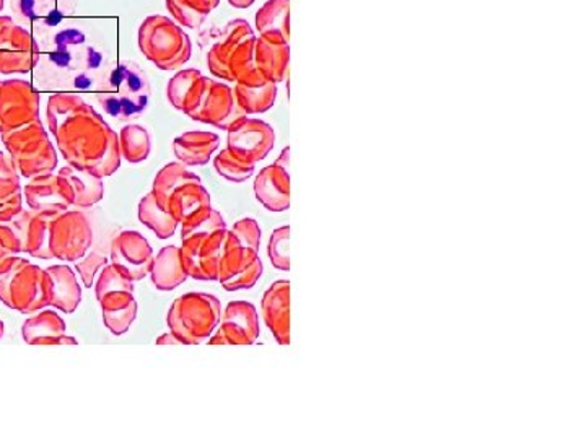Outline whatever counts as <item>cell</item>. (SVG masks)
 I'll list each match as a JSON object with an SVG mask.
<instances>
[{"instance_id":"6da1fadb","label":"cell","mask_w":586,"mask_h":439,"mask_svg":"<svg viewBox=\"0 0 586 439\" xmlns=\"http://www.w3.org/2000/svg\"><path fill=\"white\" fill-rule=\"evenodd\" d=\"M49 131L73 168L106 178L121 166L119 138L79 93H55L46 109Z\"/></svg>"},{"instance_id":"7a4b0ae2","label":"cell","mask_w":586,"mask_h":439,"mask_svg":"<svg viewBox=\"0 0 586 439\" xmlns=\"http://www.w3.org/2000/svg\"><path fill=\"white\" fill-rule=\"evenodd\" d=\"M39 58L33 69L35 88L43 92H96L108 68L105 55L86 45L80 29L61 26L36 39Z\"/></svg>"},{"instance_id":"3957f363","label":"cell","mask_w":586,"mask_h":439,"mask_svg":"<svg viewBox=\"0 0 586 439\" xmlns=\"http://www.w3.org/2000/svg\"><path fill=\"white\" fill-rule=\"evenodd\" d=\"M95 96L106 115L121 122H131L149 108V79L136 62L121 61L108 68Z\"/></svg>"},{"instance_id":"277c9868","label":"cell","mask_w":586,"mask_h":439,"mask_svg":"<svg viewBox=\"0 0 586 439\" xmlns=\"http://www.w3.org/2000/svg\"><path fill=\"white\" fill-rule=\"evenodd\" d=\"M0 301L23 315L48 308V277L45 269L26 259L10 256L0 265Z\"/></svg>"},{"instance_id":"5b68a950","label":"cell","mask_w":586,"mask_h":439,"mask_svg":"<svg viewBox=\"0 0 586 439\" xmlns=\"http://www.w3.org/2000/svg\"><path fill=\"white\" fill-rule=\"evenodd\" d=\"M139 48L160 71H176L191 59L192 45L178 23L168 16H146L139 28Z\"/></svg>"},{"instance_id":"8992f818","label":"cell","mask_w":586,"mask_h":439,"mask_svg":"<svg viewBox=\"0 0 586 439\" xmlns=\"http://www.w3.org/2000/svg\"><path fill=\"white\" fill-rule=\"evenodd\" d=\"M222 316V306L214 295L186 293L173 301L168 312L169 332L183 345H199L211 337Z\"/></svg>"},{"instance_id":"52a82bcc","label":"cell","mask_w":586,"mask_h":439,"mask_svg":"<svg viewBox=\"0 0 586 439\" xmlns=\"http://www.w3.org/2000/svg\"><path fill=\"white\" fill-rule=\"evenodd\" d=\"M0 139L23 178L48 175L58 166V153L39 119L22 128L0 132Z\"/></svg>"},{"instance_id":"ba28073f","label":"cell","mask_w":586,"mask_h":439,"mask_svg":"<svg viewBox=\"0 0 586 439\" xmlns=\"http://www.w3.org/2000/svg\"><path fill=\"white\" fill-rule=\"evenodd\" d=\"M56 217L22 209L12 218L0 222V242L13 256L25 252L36 259H55L49 249V229Z\"/></svg>"},{"instance_id":"9c48e42d","label":"cell","mask_w":586,"mask_h":439,"mask_svg":"<svg viewBox=\"0 0 586 439\" xmlns=\"http://www.w3.org/2000/svg\"><path fill=\"white\" fill-rule=\"evenodd\" d=\"M93 229L80 211H66L52 220L49 249L59 261L77 262L92 248Z\"/></svg>"},{"instance_id":"30bf717a","label":"cell","mask_w":586,"mask_h":439,"mask_svg":"<svg viewBox=\"0 0 586 439\" xmlns=\"http://www.w3.org/2000/svg\"><path fill=\"white\" fill-rule=\"evenodd\" d=\"M262 275L258 251L243 248L232 232L226 235L225 248L219 262V278L226 292L249 290Z\"/></svg>"},{"instance_id":"8fae6325","label":"cell","mask_w":586,"mask_h":439,"mask_svg":"<svg viewBox=\"0 0 586 439\" xmlns=\"http://www.w3.org/2000/svg\"><path fill=\"white\" fill-rule=\"evenodd\" d=\"M39 58L36 39L12 16H0V73H30Z\"/></svg>"},{"instance_id":"7c38bea8","label":"cell","mask_w":586,"mask_h":439,"mask_svg":"<svg viewBox=\"0 0 586 439\" xmlns=\"http://www.w3.org/2000/svg\"><path fill=\"white\" fill-rule=\"evenodd\" d=\"M226 235L228 229L225 228L183 239L179 258L188 277L204 282L218 281L219 262L225 248Z\"/></svg>"},{"instance_id":"4fadbf2b","label":"cell","mask_w":586,"mask_h":439,"mask_svg":"<svg viewBox=\"0 0 586 439\" xmlns=\"http://www.w3.org/2000/svg\"><path fill=\"white\" fill-rule=\"evenodd\" d=\"M42 95L26 80H0V132L38 121Z\"/></svg>"},{"instance_id":"5bb4252c","label":"cell","mask_w":586,"mask_h":439,"mask_svg":"<svg viewBox=\"0 0 586 439\" xmlns=\"http://www.w3.org/2000/svg\"><path fill=\"white\" fill-rule=\"evenodd\" d=\"M188 116L192 121L215 126L226 131L233 122L245 118L246 112L236 102L235 90L219 80L206 76L204 90H202L198 106Z\"/></svg>"},{"instance_id":"9a60e30c","label":"cell","mask_w":586,"mask_h":439,"mask_svg":"<svg viewBox=\"0 0 586 439\" xmlns=\"http://www.w3.org/2000/svg\"><path fill=\"white\" fill-rule=\"evenodd\" d=\"M10 9L19 25L32 26L38 39L65 26L75 12V0H10Z\"/></svg>"},{"instance_id":"2e32d148","label":"cell","mask_w":586,"mask_h":439,"mask_svg":"<svg viewBox=\"0 0 586 439\" xmlns=\"http://www.w3.org/2000/svg\"><path fill=\"white\" fill-rule=\"evenodd\" d=\"M228 146L243 158L258 163L271 153L276 144V132L268 122L245 116L233 122L228 129Z\"/></svg>"},{"instance_id":"e0dca14e","label":"cell","mask_w":586,"mask_h":439,"mask_svg":"<svg viewBox=\"0 0 586 439\" xmlns=\"http://www.w3.org/2000/svg\"><path fill=\"white\" fill-rule=\"evenodd\" d=\"M112 262L129 281H142L152 269V248L141 233L122 232L113 239Z\"/></svg>"},{"instance_id":"ac0fdd59","label":"cell","mask_w":586,"mask_h":439,"mask_svg":"<svg viewBox=\"0 0 586 439\" xmlns=\"http://www.w3.org/2000/svg\"><path fill=\"white\" fill-rule=\"evenodd\" d=\"M259 337V319L248 301H232L223 312L218 334L209 337L211 345H253Z\"/></svg>"},{"instance_id":"d6986e66","label":"cell","mask_w":586,"mask_h":439,"mask_svg":"<svg viewBox=\"0 0 586 439\" xmlns=\"http://www.w3.org/2000/svg\"><path fill=\"white\" fill-rule=\"evenodd\" d=\"M26 204L42 214L59 215L73 205V192L61 175L36 176L25 188Z\"/></svg>"},{"instance_id":"ffe728a7","label":"cell","mask_w":586,"mask_h":439,"mask_svg":"<svg viewBox=\"0 0 586 439\" xmlns=\"http://www.w3.org/2000/svg\"><path fill=\"white\" fill-rule=\"evenodd\" d=\"M262 318L279 345L291 344V284L274 282L262 296Z\"/></svg>"},{"instance_id":"44dd1931","label":"cell","mask_w":586,"mask_h":439,"mask_svg":"<svg viewBox=\"0 0 586 439\" xmlns=\"http://www.w3.org/2000/svg\"><path fill=\"white\" fill-rule=\"evenodd\" d=\"M258 202L269 212H285L291 207V175L278 163L261 169L255 181Z\"/></svg>"},{"instance_id":"7402d4cb","label":"cell","mask_w":586,"mask_h":439,"mask_svg":"<svg viewBox=\"0 0 586 439\" xmlns=\"http://www.w3.org/2000/svg\"><path fill=\"white\" fill-rule=\"evenodd\" d=\"M255 36L251 26L246 20H233L226 25L225 32H223L220 41L212 46L211 51L208 52V68L215 79L225 80V82H232L228 73V62L232 59L233 52H235L236 46L243 41V39L251 38Z\"/></svg>"},{"instance_id":"603a6c76","label":"cell","mask_w":586,"mask_h":439,"mask_svg":"<svg viewBox=\"0 0 586 439\" xmlns=\"http://www.w3.org/2000/svg\"><path fill=\"white\" fill-rule=\"evenodd\" d=\"M65 319L58 312L46 311L26 319L23 324V341L30 345H77L73 337L66 335Z\"/></svg>"},{"instance_id":"cb8c5ba5","label":"cell","mask_w":586,"mask_h":439,"mask_svg":"<svg viewBox=\"0 0 586 439\" xmlns=\"http://www.w3.org/2000/svg\"><path fill=\"white\" fill-rule=\"evenodd\" d=\"M45 271L48 277L49 306L72 315L82 301V288L79 287L72 269L68 265H52Z\"/></svg>"},{"instance_id":"d4e9b609","label":"cell","mask_w":586,"mask_h":439,"mask_svg":"<svg viewBox=\"0 0 586 439\" xmlns=\"http://www.w3.org/2000/svg\"><path fill=\"white\" fill-rule=\"evenodd\" d=\"M289 62H291V46L289 43H279L274 39L259 36L255 41L256 69L269 80L281 83L288 76Z\"/></svg>"},{"instance_id":"484cf974","label":"cell","mask_w":586,"mask_h":439,"mask_svg":"<svg viewBox=\"0 0 586 439\" xmlns=\"http://www.w3.org/2000/svg\"><path fill=\"white\" fill-rule=\"evenodd\" d=\"M220 139L214 132L191 131L173 142L176 158L186 166H204L219 150Z\"/></svg>"},{"instance_id":"4316f807","label":"cell","mask_w":586,"mask_h":439,"mask_svg":"<svg viewBox=\"0 0 586 439\" xmlns=\"http://www.w3.org/2000/svg\"><path fill=\"white\" fill-rule=\"evenodd\" d=\"M256 29L265 38L291 41V0H268L256 12Z\"/></svg>"},{"instance_id":"83f0119b","label":"cell","mask_w":586,"mask_h":439,"mask_svg":"<svg viewBox=\"0 0 586 439\" xmlns=\"http://www.w3.org/2000/svg\"><path fill=\"white\" fill-rule=\"evenodd\" d=\"M204 82L206 76L198 69H186L176 73L166 88L169 105L189 115L198 106L202 90H204Z\"/></svg>"},{"instance_id":"f1b7e54d","label":"cell","mask_w":586,"mask_h":439,"mask_svg":"<svg viewBox=\"0 0 586 439\" xmlns=\"http://www.w3.org/2000/svg\"><path fill=\"white\" fill-rule=\"evenodd\" d=\"M59 175L71 186L73 192L72 209H77V211L79 209H92L105 195V185H103V178H99V176L73 168L71 165L59 169Z\"/></svg>"},{"instance_id":"f546056e","label":"cell","mask_w":586,"mask_h":439,"mask_svg":"<svg viewBox=\"0 0 586 439\" xmlns=\"http://www.w3.org/2000/svg\"><path fill=\"white\" fill-rule=\"evenodd\" d=\"M150 275L153 285L162 292H172L185 284L188 274L183 268L179 248L165 246L156 258H153Z\"/></svg>"},{"instance_id":"4dcf8cb0","label":"cell","mask_w":586,"mask_h":439,"mask_svg":"<svg viewBox=\"0 0 586 439\" xmlns=\"http://www.w3.org/2000/svg\"><path fill=\"white\" fill-rule=\"evenodd\" d=\"M22 211V185L12 156L0 152V222Z\"/></svg>"},{"instance_id":"1f68e13d","label":"cell","mask_w":586,"mask_h":439,"mask_svg":"<svg viewBox=\"0 0 586 439\" xmlns=\"http://www.w3.org/2000/svg\"><path fill=\"white\" fill-rule=\"evenodd\" d=\"M211 205V194L201 182H186L179 186L169 198L166 212L175 217L176 222L183 223L191 217L196 211Z\"/></svg>"},{"instance_id":"d6a6232c","label":"cell","mask_w":586,"mask_h":439,"mask_svg":"<svg viewBox=\"0 0 586 439\" xmlns=\"http://www.w3.org/2000/svg\"><path fill=\"white\" fill-rule=\"evenodd\" d=\"M186 182H201V178L189 171L181 162L168 163L165 168L160 169L152 189V194L155 195V201L159 202L160 207L166 211L173 192Z\"/></svg>"},{"instance_id":"836d02e7","label":"cell","mask_w":586,"mask_h":439,"mask_svg":"<svg viewBox=\"0 0 586 439\" xmlns=\"http://www.w3.org/2000/svg\"><path fill=\"white\" fill-rule=\"evenodd\" d=\"M235 96L239 108L246 112V116L262 115L274 106L276 99H278V85L272 82L259 86L236 83Z\"/></svg>"},{"instance_id":"e575fe53","label":"cell","mask_w":586,"mask_h":439,"mask_svg":"<svg viewBox=\"0 0 586 439\" xmlns=\"http://www.w3.org/2000/svg\"><path fill=\"white\" fill-rule=\"evenodd\" d=\"M139 220L149 226L160 239L172 238L175 235L176 226H178L175 217L165 209L160 207L152 192L146 194L139 204Z\"/></svg>"},{"instance_id":"d590c367","label":"cell","mask_w":586,"mask_h":439,"mask_svg":"<svg viewBox=\"0 0 586 439\" xmlns=\"http://www.w3.org/2000/svg\"><path fill=\"white\" fill-rule=\"evenodd\" d=\"M119 149H121L122 158L129 163L145 162L152 149V139L149 131L142 126L128 124L119 132Z\"/></svg>"},{"instance_id":"8d00e7d4","label":"cell","mask_w":586,"mask_h":439,"mask_svg":"<svg viewBox=\"0 0 586 439\" xmlns=\"http://www.w3.org/2000/svg\"><path fill=\"white\" fill-rule=\"evenodd\" d=\"M215 171L222 176L226 181L245 182L246 179L251 178L255 173L256 163L251 159L243 158V156L236 155L230 149H223L222 152L215 156L214 159Z\"/></svg>"},{"instance_id":"74e56055","label":"cell","mask_w":586,"mask_h":439,"mask_svg":"<svg viewBox=\"0 0 586 439\" xmlns=\"http://www.w3.org/2000/svg\"><path fill=\"white\" fill-rule=\"evenodd\" d=\"M181 239L189 238L195 235H208V233L218 232V229H225L226 223L222 215L218 211L209 207L199 209L191 217L186 218L181 223Z\"/></svg>"},{"instance_id":"f35d334b","label":"cell","mask_w":586,"mask_h":439,"mask_svg":"<svg viewBox=\"0 0 586 439\" xmlns=\"http://www.w3.org/2000/svg\"><path fill=\"white\" fill-rule=\"evenodd\" d=\"M289 238H291V226H282L272 233L269 239L268 254L271 264L279 271H291V251H289Z\"/></svg>"},{"instance_id":"ab89813d","label":"cell","mask_w":586,"mask_h":439,"mask_svg":"<svg viewBox=\"0 0 586 439\" xmlns=\"http://www.w3.org/2000/svg\"><path fill=\"white\" fill-rule=\"evenodd\" d=\"M95 292L98 299L108 295V293L134 292V282L129 281L115 265H105L102 269L98 282H96Z\"/></svg>"},{"instance_id":"60d3db41","label":"cell","mask_w":586,"mask_h":439,"mask_svg":"<svg viewBox=\"0 0 586 439\" xmlns=\"http://www.w3.org/2000/svg\"><path fill=\"white\" fill-rule=\"evenodd\" d=\"M136 318H138V302L136 301L126 308L116 309V311H103V321L115 335L126 334Z\"/></svg>"},{"instance_id":"b9f144b4","label":"cell","mask_w":586,"mask_h":439,"mask_svg":"<svg viewBox=\"0 0 586 439\" xmlns=\"http://www.w3.org/2000/svg\"><path fill=\"white\" fill-rule=\"evenodd\" d=\"M105 265H108V258L102 252L93 251L86 252L82 259L75 262L77 272H79L80 278H82L83 287L92 288L95 275L102 271Z\"/></svg>"},{"instance_id":"7bdbcfd3","label":"cell","mask_w":586,"mask_h":439,"mask_svg":"<svg viewBox=\"0 0 586 439\" xmlns=\"http://www.w3.org/2000/svg\"><path fill=\"white\" fill-rule=\"evenodd\" d=\"M238 239L239 245L243 248L253 249V251L259 252V245H261V228H259L258 222L253 218H243L233 225L230 229Z\"/></svg>"},{"instance_id":"ee69618b","label":"cell","mask_w":586,"mask_h":439,"mask_svg":"<svg viewBox=\"0 0 586 439\" xmlns=\"http://www.w3.org/2000/svg\"><path fill=\"white\" fill-rule=\"evenodd\" d=\"M166 9L172 13L173 19L179 23V25L188 26V28H198L204 23L208 16L199 15V13L192 12V10L186 9L181 3L176 0H166Z\"/></svg>"},{"instance_id":"f6af8a7d","label":"cell","mask_w":586,"mask_h":439,"mask_svg":"<svg viewBox=\"0 0 586 439\" xmlns=\"http://www.w3.org/2000/svg\"><path fill=\"white\" fill-rule=\"evenodd\" d=\"M176 2L181 3L183 7L192 10V12L199 13V15L209 16V13L218 9L220 0H176Z\"/></svg>"},{"instance_id":"bcb514c9","label":"cell","mask_w":586,"mask_h":439,"mask_svg":"<svg viewBox=\"0 0 586 439\" xmlns=\"http://www.w3.org/2000/svg\"><path fill=\"white\" fill-rule=\"evenodd\" d=\"M289 162H291V149L288 146V149L282 150L281 156L276 159V163L282 168L289 169Z\"/></svg>"},{"instance_id":"7dc6e473","label":"cell","mask_w":586,"mask_h":439,"mask_svg":"<svg viewBox=\"0 0 586 439\" xmlns=\"http://www.w3.org/2000/svg\"><path fill=\"white\" fill-rule=\"evenodd\" d=\"M183 345L181 342L178 341V339L175 337V335L169 332V334L162 335V337L156 341V345Z\"/></svg>"},{"instance_id":"c3c4849f","label":"cell","mask_w":586,"mask_h":439,"mask_svg":"<svg viewBox=\"0 0 586 439\" xmlns=\"http://www.w3.org/2000/svg\"><path fill=\"white\" fill-rule=\"evenodd\" d=\"M255 2L256 0H228L230 5L235 7V9H248Z\"/></svg>"},{"instance_id":"681fc988","label":"cell","mask_w":586,"mask_h":439,"mask_svg":"<svg viewBox=\"0 0 586 439\" xmlns=\"http://www.w3.org/2000/svg\"><path fill=\"white\" fill-rule=\"evenodd\" d=\"M10 256H13V254H10V252L7 251L5 248H3L2 242H0V265H2L3 262H5L7 259L10 258Z\"/></svg>"},{"instance_id":"f907efd6","label":"cell","mask_w":586,"mask_h":439,"mask_svg":"<svg viewBox=\"0 0 586 439\" xmlns=\"http://www.w3.org/2000/svg\"><path fill=\"white\" fill-rule=\"evenodd\" d=\"M3 329H5V325H3V322L0 321V339H2V335H3Z\"/></svg>"},{"instance_id":"816d5d0a","label":"cell","mask_w":586,"mask_h":439,"mask_svg":"<svg viewBox=\"0 0 586 439\" xmlns=\"http://www.w3.org/2000/svg\"><path fill=\"white\" fill-rule=\"evenodd\" d=\"M3 2H5V0H0V12L3 10Z\"/></svg>"}]
</instances>
